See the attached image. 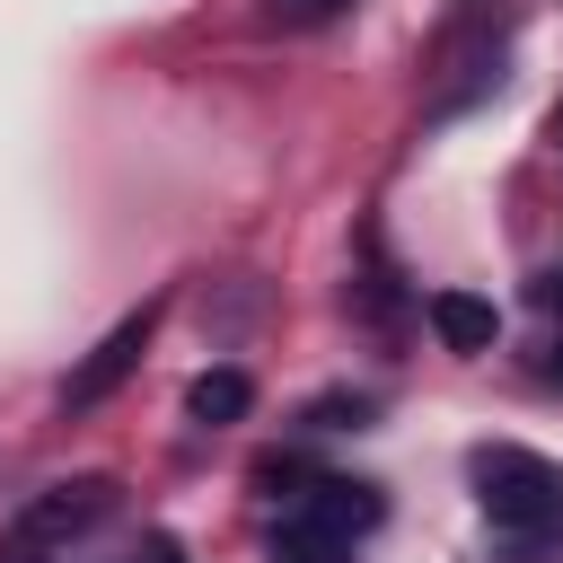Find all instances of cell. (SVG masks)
<instances>
[{
	"label": "cell",
	"mask_w": 563,
	"mask_h": 563,
	"mask_svg": "<svg viewBox=\"0 0 563 563\" xmlns=\"http://www.w3.org/2000/svg\"><path fill=\"white\" fill-rule=\"evenodd\" d=\"M475 501L510 545H563V466L537 449H475Z\"/></svg>",
	"instance_id": "1"
},
{
	"label": "cell",
	"mask_w": 563,
	"mask_h": 563,
	"mask_svg": "<svg viewBox=\"0 0 563 563\" xmlns=\"http://www.w3.org/2000/svg\"><path fill=\"white\" fill-rule=\"evenodd\" d=\"M369 528H378V493L352 484V475H317L308 493L282 501V519H273V563H343Z\"/></svg>",
	"instance_id": "2"
},
{
	"label": "cell",
	"mask_w": 563,
	"mask_h": 563,
	"mask_svg": "<svg viewBox=\"0 0 563 563\" xmlns=\"http://www.w3.org/2000/svg\"><path fill=\"white\" fill-rule=\"evenodd\" d=\"M141 343H150V308H141V317H123V325H114V334H106V343L62 378V405H70V413H88L97 396H114V387H123V369L141 361Z\"/></svg>",
	"instance_id": "3"
},
{
	"label": "cell",
	"mask_w": 563,
	"mask_h": 563,
	"mask_svg": "<svg viewBox=\"0 0 563 563\" xmlns=\"http://www.w3.org/2000/svg\"><path fill=\"white\" fill-rule=\"evenodd\" d=\"M431 325H440V343H449V352H484L501 317H493V299H466V290H440V299H431Z\"/></svg>",
	"instance_id": "4"
},
{
	"label": "cell",
	"mask_w": 563,
	"mask_h": 563,
	"mask_svg": "<svg viewBox=\"0 0 563 563\" xmlns=\"http://www.w3.org/2000/svg\"><path fill=\"white\" fill-rule=\"evenodd\" d=\"M97 510H106V484H62V493H44L26 510V537H79Z\"/></svg>",
	"instance_id": "5"
},
{
	"label": "cell",
	"mask_w": 563,
	"mask_h": 563,
	"mask_svg": "<svg viewBox=\"0 0 563 563\" xmlns=\"http://www.w3.org/2000/svg\"><path fill=\"white\" fill-rule=\"evenodd\" d=\"M246 405H255V387H246L238 369H202V378L185 387V413H194V422H238Z\"/></svg>",
	"instance_id": "6"
},
{
	"label": "cell",
	"mask_w": 563,
	"mask_h": 563,
	"mask_svg": "<svg viewBox=\"0 0 563 563\" xmlns=\"http://www.w3.org/2000/svg\"><path fill=\"white\" fill-rule=\"evenodd\" d=\"M343 9H361V0H264V26H290V35H308V26H334Z\"/></svg>",
	"instance_id": "7"
},
{
	"label": "cell",
	"mask_w": 563,
	"mask_h": 563,
	"mask_svg": "<svg viewBox=\"0 0 563 563\" xmlns=\"http://www.w3.org/2000/svg\"><path fill=\"white\" fill-rule=\"evenodd\" d=\"M158 563H176V545H158Z\"/></svg>",
	"instance_id": "8"
},
{
	"label": "cell",
	"mask_w": 563,
	"mask_h": 563,
	"mask_svg": "<svg viewBox=\"0 0 563 563\" xmlns=\"http://www.w3.org/2000/svg\"><path fill=\"white\" fill-rule=\"evenodd\" d=\"M554 378H563V343H554Z\"/></svg>",
	"instance_id": "9"
},
{
	"label": "cell",
	"mask_w": 563,
	"mask_h": 563,
	"mask_svg": "<svg viewBox=\"0 0 563 563\" xmlns=\"http://www.w3.org/2000/svg\"><path fill=\"white\" fill-rule=\"evenodd\" d=\"M554 132H563V114H554Z\"/></svg>",
	"instance_id": "10"
}]
</instances>
